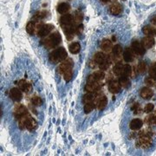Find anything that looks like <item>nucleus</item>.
Listing matches in <instances>:
<instances>
[{"mask_svg": "<svg viewBox=\"0 0 156 156\" xmlns=\"http://www.w3.org/2000/svg\"><path fill=\"white\" fill-rule=\"evenodd\" d=\"M67 56V51L64 48H57L50 53L49 58L51 62L56 64V63H59L66 60Z\"/></svg>", "mask_w": 156, "mask_h": 156, "instance_id": "1", "label": "nucleus"}, {"mask_svg": "<svg viewBox=\"0 0 156 156\" xmlns=\"http://www.w3.org/2000/svg\"><path fill=\"white\" fill-rule=\"evenodd\" d=\"M61 35L59 32H54L49 37H47L44 40H43V44L44 45L45 48L47 49H54L56 46H58L61 43Z\"/></svg>", "mask_w": 156, "mask_h": 156, "instance_id": "2", "label": "nucleus"}, {"mask_svg": "<svg viewBox=\"0 0 156 156\" xmlns=\"http://www.w3.org/2000/svg\"><path fill=\"white\" fill-rule=\"evenodd\" d=\"M19 120V127L20 128H27L28 130L31 131L37 127V122L32 117H30L28 114L24 115L23 116L18 119Z\"/></svg>", "mask_w": 156, "mask_h": 156, "instance_id": "3", "label": "nucleus"}, {"mask_svg": "<svg viewBox=\"0 0 156 156\" xmlns=\"http://www.w3.org/2000/svg\"><path fill=\"white\" fill-rule=\"evenodd\" d=\"M99 89H100V84L98 83V81L95 79L93 75H90L88 77L87 84L85 86L86 91H88L89 93H95Z\"/></svg>", "mask_w": 156, "mask_h": 156, "instance_id": "4", "label": "nucleus"}, {"mask_svg": "<svg viewBox=\"0 0 156 156\" xmlns=\"http://www.w3.org/2000/svg\"><path fill=\"white\" fill-rule=\"evenodd\" d=\"M152 144L150 135H140L135 142V146L139 148H147Z\"/></svg>", "mask_w": 156, "mask_h": 156, "instance_id": "5", "label": "nucleus"}, {"mask_svg": "<svg viewBox=\"0 0 156 156\" xmlns=\"http://www.w3.org/2000/svg\"><path fill=\"white\" fill-rule=\"evenodd\" d=\"M43 26L42 23H38V21H35V22H30L28 23L27 26H26V30L29 34L33 35V34L37 33L39 31L40 28Z\"/></svg>", "mask_w": 156, "mask_h": 156, "instance_id": "6", "label": "nucleus"}, {"mask_svg": "<svg viewBox=\"0 0 156 156\" xmlns=\"http://www.w3.org/2000/svg\"><path fill=\"white\" fill-rule=\"evenodd\" d=\"M132 50L134 51V54L138 56H143L146 53L145 47L139 41H134L132 43Z\"/></svg>", "mask_w": 156, "mask_h": 156, "instance_id": "7", "label": "nucleus"}, {"mask_svg": "<svg viewBox=\"0 0 156 156\" xmlns=\"http://www.w3.org/2000/svg\"><path fill=\"white\" fill-rule=\"evenodd\" d=\"M54 26L50 23H47V24H43V26L40 28L39 31L37 32V36L44 37H47L48 35H50V32L53 30Z\"/></svg>", "mask_w": 156, "mask_h": 156, "instance_id": "8", "label": "nucleus"}, {"mask_svg": "<svg viewBox=\"0 0 156 156\" xmlns=\"http://www.w3.org/2000/svg\"><path fill=\"white\" fill-rule=\"evenodd\" d=\"M73 68V62L71 59H68L67 61L62 62L61 64L59 65V67L57 68V71L59 74L63 75V73L65 71H67L68 69H72Z\"/></svg>", "mask_w": 156, "mask_h": 156, "instance_id": "9", "label": "nucleus"}, {"mask_svg": "<svg viewBox=\"0 0 156 156\" xmlns=\"http://www.w3.org/2000/svg\"><path fill=\"white\" fill-rule=\"evenodd\" d=\"M10 97L15 101H20L22 100L23 97L21 89H17V88L11 89V91H10Z\"/></svg>", "mask_w": 156, "mask_h": 156, "instance_id": "10", "label": "nucleus"}, {"mask_svg": "<svg viewBox=\"0 0 156 156\" xmlns=\"http://www.w3.org/2000/svg\"><path fill=\"white\" fill-rule=\"evenodd\" d=\"M62 25H70L75 23V18L71 14H64L60 19Z\"/></svg>", "mask_w": 156, "mask_h": 156, "instance_id": "11", "label": "nucleus"}, {"mask_svg": "<svg viewBox=\"0 0 156 156\" xmlns=\"http://www.w3.org/2000/svg\"><path fill=\"white\" fill-rule=\"evenodd\" d=\"M154 95V91L149 88V87H146V88H143L140 90V96L143 98V99H146V100H148L153 97Z\"/></svg>", "mask_w": 156, "mask_h": 156, "instance_id": "12", "label": "nucleus"}, {"mask_svg": "<svg viewBox=\"0 0 156 156\" xmlns=\"http://www.w3.org/2000/svg\"><path fill=\"white\" fill-rule=\"evenodd\" d=\"M121 84L119 82H116V81H113L111 82L109 85H108V89H109V91L111 92L112 94H117V93H119L120 92V90H121Z\"/></svg>", "mask_w": 156, "mask_h": 156, "instance_id": "13", "label": "nucleus"}, {"mask_svg": "<svg viewBox=\"0 0 156 156\" xmlns=\"http://www.w3.org/2000/svg\"><path fill=\"white\" fill-rule=\"evenodd\" d=\"M154 39L153 37H149V36H147L146 37L142 39V44L145 47V49H151L154 45Z\"/></svg>", "mask_w": 156, "mask_h": 156, "instance_id": "14", "label": "nucleus"}, {"mask_svg": "<svg viewBox=\"0 0 156 156\" xmlns=\"http://www.w3.org/2000/svg\"><path fill=\"white\" fill-rule=\"evenodd\" d=\"M123 59H124V61L127 62H130L134 60V51H133L132 49L127 48L126 50H124Z\"/></svg>", "mask_w": 156, "mask_h": 156, "instance_id": "15", "label": "nucleus"}, {"mask_svg": "<svg viewBox=\"0 0 156 156\" xmlns=\"http://www.w3.org/2000/svg\"><path fill=\"white\" fill-rule=\"evenodd\" d=\"M94 60H95L97 64L100 65L101 63L108 61V56L104 53H102V52H97L95 55V56H94Z\"/></svg>", "mask_w": 156, "mask_h": 156, "instance_id": "16", "label": "nucleus"}, {"mask_svg": "<svg viewBox=\"0 0 156 156\" xmlns=\"http://www.w3.org/2000/svg\"><path fill=\"white\" fill-rule=\"evenodd\" d=\"M18 87L22 91L25 92V93H28V92H30V90L31 89V84L28 83L27 81H25V80H20L19 83H18Z\"/></svg>", "mask_w": 156, "mask_h": 156, "instance_id": "17", "label": "nucleus"}, {"mask_svg": "<svg viewBox=\"0 0 156 156\" xmlns=\"http://www.w3.org/2000/svg\"><path fill=\"white\" fill-rule=\"evenodd\" d=\"M101 50H103L104 52L106 53H110L113 50V45H112L111 41L109 40H103L101 42Z\"/></svg>", "mask_w": 156, "mask_h": 156, "instance_id": "18", "label": "nucleus"}, {"mask_svg": "<svg viewBox=\"0 0 156 156\" xmlns=\"http://www.w3.org/2000/svg\"><path fill=\"white\" fill-rule=\"evenodd\" d=\"M107 104H108V99L105 95H102V96L99 97V99L96 102V105H97V108L99 110H103L106 108Z\"/></svg>", "mask_w": 156, "mask_h": 156, "instance_id": "19", "label": "nucleus"}, {"mask_svg": "<svg viewBox=\"0 0 156 156\" xmlns=\"http://www.w3.org/2000/svg\"><path fill=\"white\" fill-rule=\"evenodd\" d=\"M26 114H27V109H26L25 107L23 106V105H19L15 109V116L17 117V119L21 118V117L23 116Z\"/></svg>", "mask_w": 156, "mask_h": 156, "instance_id": "20", "label": "nucleus"}, {"mask_svg": "<svg viewBox=\"0 0 156 156\" xmlns=\"http://www.w3.org/2000/svg\"><path fill=\"white\" fill-rule=\"evenodd\" d=\"M142 125H143V122L140 119H134L130 122L129 127H130V128L132 130H138V129H140L142 127Z\"/></svg>", "mask_w": 156, "mask_h": 156, "instance_id": "21", "label": "nucleus"}, {"mask_svg": "<svg viewBox=\"0 0 156 156\" xmlns=\"http://www.w3.org/2000/svg\"><path fill=\"white\" fill-rule=\"evenodd\" d=\"M143 33L149 36V37H155L156 36V29L154 27H152L149 25H147L143 28Z\"/></svg>", "mask_w": 156, "mask_h": 156, "instance_id": "22", "label": "nucleus"}, {"mask_svg": "<svg viewBox=\"0 0 156 156\" xmlns=\"http://www.w3.org/2000/svg\"><path fill=\"white\" fill-rule=\"evenodd\" d=\"M69 9H70V6L69 5H68L67 3H61L57 6V11L60 14H66L68 11H69Z\"/></svg>", "mask_w": 156, "mask_h": 156, "instance_id": "23", "label": "nucleus"}, {"mask_svg": "<svg viewBox=\"0 0 156 156\" xmlns=\"http://www.w3.org/2000/svg\"><path fill=\"white\" fill-rule=\"evenodd\" d=\"M122 6L118 3H115L110 6V12L113 15H118V14H120L122 12Z\"/></svg>", "mask_w": 156, "mask_h": 156, "instance_id": "24", "label": "nucleus"}, {"mask_svg": "<svg viewBox=\"0 0 156 156\" xmlns=\"http://www.w3.org/2000/svg\"><path fill=\"white\" fill-rule=\"evenodd\" d=\"M69 50L71 54H77L81 50V45L79 43H73L69 46Z\"/></svg>", "mask_w": 156, "mask_h": 156, "instance_id": "25", "label": "nucleus"}, {"mask_svg": "<svg viewBox=\"0 0 156 156\" xmlns=\"http://www.w3.org/2000/svg\"><path fill=\"white\" fill-rule=\"evenodd\" d=\"M123 67H124V65H123L121 62H117L116 63H115V67H114L113 71H114V73L116 76H120L121 74H122Z\"/></svg>", "mask_w": 156, "mask_h": 156, "instance_id": "26", "label": "nucleus"}, {"mask_svg": "<svg viewBox=\"0 0 156 156\" xmlns=\"http://www.w3.org/2000/svg\"><path fill=\"white\" fill-rule=\"evenodd\" d=\"M119 83L121 84V86L124 89H128V87L130 86V81L128 80V76H122L120 77Z\"/></svg>", "mask_w": 156, "mask_h": 156, "instance_id": "27", "label": "nucleus"}, {"mask_svg": "<svg viewBox=\"0 0 156 156\" xmlns=\"http://www.w3.org/2000/svg\"><path fill=\"white\" fill-rule=\"evenodd\" d=\"M94 100H95V96L93 95V93H88L83 96V101L84 104H87V103L94 102Z\"/></svg>", "mask_w": 156, "mask_h": 156, "instance_id": "28", "label": "nucleus"}, {"mask_svg": "<svg viewBox=\"0 0 156 156\" xmlns=\"http://www.w3.org/2000/svg\"><path fill=\"white\" fill-rule=\"evenodd\" d=\"M122 75L125 76H132V68L130 65L128 64H125L124 67H123V71Z\"/></svg>", "mask_w": 156, "mask_h": 156, "instance_id": "29", "label": "nucleus"}, {"mask_svg": "<svg viewBox=\"0 0 156 156\" xmlns=\"http://www.w3.org/2000/svg\"><path fill=\"white\" fill-rule=\"evenodd\" d=\"M113 54L115 55L117 57H119V56L122 55V46L119 44L115 45V47H113Z\"/></svg>", "mask_w": 156, "mask_h": 156, "instance_id": "30", "label": "nucleus"}, {"mask_svg": "<svg viewBox=\"0 0 156 156\" xmlns=\"http://www.w3.org/2000/svg\"><path fill=\"white\" fill-rule=\"evenodd\" d=\"M146 122L147 124L152 126H156V115H151L146 118Z\"/></svg>", "mask_w": 156, "mask_h": 156, "instance_id": "31", "label": "nucleus"}, {"mask_svg": "<svg viewBox=\"0 0 156 156\" xmlns=\"http://www.w3.org/2000/svg\"><path fill=\"white\" fill-rule=\"evenodd\" d=\"M148 74L151 77L156 79V62H154L148 69Z\"/></svg>", "mask_w": 156, "mask_h": 156, "instance_id": "32", "label": "nucleus"}, {"mask_svg": "<svg viewBox=\"0 0 156 156\" xmlns=\"http://www.w3.org/2000/svg\"><path fill=\"white\" fill-rule=\"evenodd\" d=\"M73 76V73H72V69H68L67 71L63 73V78L65 80V82H69L71 80V78Z\"/></svg>", "mask_w": 156, "mask_h": 156, "instance_id": "33", "label": "nucleus"}, {"mask_svg": "<svg viewBox=\"0 0 156 156\" xmlns=\"http://www.w3.org/2000/svg\"><path fill=\"white\" fill-rule=\"evenodd\" d=\"M46 11H38V12H37L35 15H34L33 18L34 19H36V21H38L40 19H43V18H44L46 17Z\"/></svg>", "mask_w": 156, "mask_h": 156, "instance_id": "34", "label": "nucleus"}, {"mask_svg": "<svg viewBox=\"0 0 156 156\" xmlns=\"http://www.w3.org/2000/svg\"><path fill=\"white\" fill-rule=\"evenodd\" d=\"M93 76H95V78L98 81V82L103 80L104 77H105V74L102 72V71H101V70H99V71H95V72L93 74Z\"/></svg>", "mask_w": 156, "mask_h": 156, "instance_id": "35", "label": "nucleus"}, {"mask_svg": "<svg viewBox=\"0 0 156 156\" xmlns=\"http://www.w3.org/2000/svg\"><path fill=\"white\" fill-rule=\"evenodd\" d=\"M145 83L146 85H147V86H148V87H153V86H154L156 83L155 79H154V78L151 77V76L146 78Z\"/></svg>", "mask_w": 156, "mask_h": 156, "instance_id": "36", "label": "nucleus"}, {"mask_svg": "<svg viewBox=\"0 0 156 156\" xmlns=\"http://www.w3.org/2000/svg\"><path fill=\"white\" fill-rule=\"evenodd\" d=\"M146 69H147V65H146L145 62H140L139 64H138L137 69H138V72L140 74H142V73L145 72Z\"/></svg>", "mask_w": 156, "mask_h": 156, "instance_id": "37", "label": "nucleus"}, {"mask_svg": "<svg viewBox=\"0 0 156 156\" xmlns=\"http://www.w3.org/2000/svg\"><path fill=\"white\" fill-rule=\"evenodd\" d=\"M94 108H95L94 102L87 103V104H85V106H84V112H85L86 114H89V113H90V112L93 110Z\"/></svg>", "mask_w": 156, "mask_h": 156, "instance_id": "38", "label": "nucleus"}, {"mask_svg": "<svg viewBox=\"0 0 156 156\" xmlns=\"http://www.w3.org/2000/svg\"><path fill=\"white\" fill-rule=\"evenodd\" d=\"M75 21L77 23H80L81 21H83V13L81 12L80 11H77L76 12V14H75Z\"/></svg>", "mask_w": 156, "mask_h": 156, "instance_id": "39", "label": "nucleus"}, {"mask_svg": "<svg viewBox=\"0 0 156 156\" xmlns=\"http://www.w3.org/2000/svg\"><path fill=\"white\" fill-rule=\"evenodd\" d=\"M32 103L35 106H41L43 104V101L39 96H34L32 98Z\"/></svg>", "mask_w": 156, "mask_h": 156, "instance_id": "40", "label": "nucleus"}, {"mask_svg": "<svg viewBox=\"0 0 156 156\" xmlns=\"http://www.w3.org/2000/svg\"><path fill=\"white\" fill-rule=\"evenodd\" d=\"M154 108V106L153 103H148V104H147L145 106V108H144V111H145L146 113H150V112L153 111Z\"/></svg>", "mask_w": 156, "mask_h": 156, "instance_id": "41", "label": "nucleus"}, {"mask_svg": "<svg viewBox=\"0 0 156 156\" xmlns=\"http://www.w3.org/2000/svg\"><path fill=\"white\" fill-rule=\"evenodd\" d=\"M109 61L108 60V61H106L105 62H103V63H101V64H100L99 65V67H100L101 69H102V70H106V69H108V66H109Z\"/></svg>", "mask_w": 156, "mask_h": 156, "instance_id": "42", "label": "nucleus"}, {"mask_svg": "<svg viewBox=\"0 0 156 156\" xmlns=\"http://www.w3.org/2000/svg\"><path fill=\"white\" fill-rule=\"evenodd\" d=\"M132 109L134 111V114H139L140 110L139 103H135V104H134V106L132 108Z\"/></svg>", "mask_w": 156, "mask_h": 156, "instance_id": "43", "label": "nucleus"}, {"mask_svg": "<svg viewBox=\"0 0 156 156\" xmlns=\"http://www.w3.org/2000/svg\"><path fill=\"white\" fill-rule=\"evenodd\" d=\"M83 24L78 25L77 28H76V33L81 34L83 32Z\"/></svg>", "mask_w": 156, "mask_h": 156, "instance_id": "44", "label": "nucleus"}, {"mask_svg": "<svg viewBox=\"0 0 156 156\" xmlns=\"http://www.w3.org/2000/svg\"><path fill=\"white\" fill-rule=\"evenodd\" d=\"M96 64H97V63L95 62V60H94V62L91 61L90 62H89V66H90L91 68H95V66H96Z\"/></svg>", "mask_w": 156, "mask_h": 156, "instance_id": "45", "label": "nucleus"}, {"mask_svg": "<svg viewBox=\"0 0 156 156\" xmlns=\"http://www.w3.org/2000/svg\"><path fill=\"white\" fill-rule=\"evenodd\" d=\"M151 23H152L153 24H154V25L156 26V17H153V18L151 19Z\"/></svg>", "mask_w": 156, "mask_h": 156, "instance_id": "46", "label": "nucleus"}, {"mask_svg": "<svg viewBox=\"0 0 156 156\" xmlns=\"http://www.w3.org/2000/svg\"><path fill=\"white\" fill-rule=\"evenodd\" d=\"M101 2H103V3H107V2H108L109 0H101Z\"/></svg>", "mask_w": 156, "mask_h": 156, "instance_id": "47", "label": "nucleus"}]
</instances>
